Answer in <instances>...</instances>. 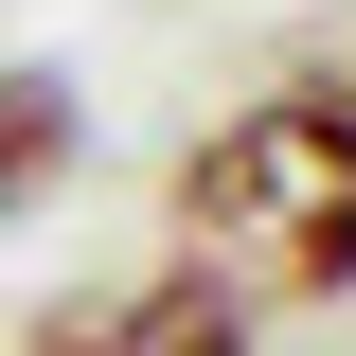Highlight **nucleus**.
I'll return each mask as SVG.
<instances>
[{"instance_id": "2", "label": "nucleus", "mask_w": 356, "mask_h": 356, "mask_svg": "<svg viewBox=\"0 0 356 356\" xmlns=\"http://www.w3.org/2000/svg\"><path fill=\"white\" fill-rule=\"evenodd\" d=\"M18 356H267V321L232 303L196 250H143V267H89L18 321Z\"/></svg>"}, {"instance_id": "3", "label": "nucleus", "mask_w": 356, "mask_h": 356, "mask_svg": "<svg viewBox=\"0 0 356 356\" xmlns=\"http://www.w3.org/2000/svg\"><path fill=\"white\" fill-rule=\"evenodd\" d=\"M72 161H89V89L54 72V54H0V232L54 214V196H72Z\"/></svg>"}, {"instance_id": "4", "label": "nucleus", "mask_w": 356, "mask_h": 356, "mask_svg": "<svg viewBox=\"0 0 356 356\" xmlns=\"http://www.w3.org/2000/svg\"><path fill=\"white\" fill-rule=\"evenodd\" d=\"M339 107H356V89H339Z\"/></svg>"}, {"instance_id": "1", "label": "nucleus", "mask_w": 356, "mask_h": 356, "mask_svg": "<svg viewBox=\"0 0 356 356\" xmlns=\"http://www.w3.org/2000/svg\"><path fill=\"white\" fill-rule=\"evenodd\" d=\"M178 250L214 267L232 303H356V107L339 89H250V107H214V125L178 143L161 178Z\"/></svg>"}]
</instances>
